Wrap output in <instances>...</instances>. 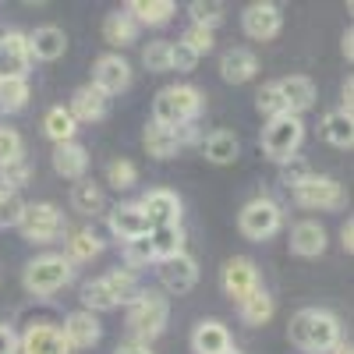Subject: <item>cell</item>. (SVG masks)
<instances>
[{"label":"cell","mask_w":354,"mask_h":354,"mask_svg":"<svg viewBox=\"0 0 354 354\" xmlns=\"http://www.w3.org/2000/svg\"><path fill=\"white\" fill-rule=\"evenodd\" d=\"M124 11L135 18V25H167L177 15L174 0H131Z\"/></svg>","instance_id":"obj_28"},{"label":"cell","mask_w":354,"mask_h":354,"mask_svg":"<svg viewBox=\"0 0 354 354\" xmlns=\"http://www.w3.org/2000/svg\"><path fill=\"white\" fill-rule=\"evenodd\" d=\"M32 68V57H28V39L18 28L0 32V82L4 78H25Z\"/></svg>","instance_id":"obj_13"},{"label":"cell","mask_w":354,"mask_h":354,"mask_svg":"<svg viewBox=\"0 0 354 354\" xmlns=\"http://www.w3.org/2000/svg\"><path fill=\"white\" fill-rule=\"evenodd\" d=\"M277 88H280V100H283L287 113H294V117H301L305 110L315 106V82L305 75H287L277 82Z\"/></svg>","instance_id":"obj_21"},{"label":"cell","mask_w":354,"mask_h":354,"mask_svg":"<svg viewBox=\"0 0 354 354\" xmlns=\"http://www.w3.org/2000/svg\"><path fill=\"white\" fill-rule=\"evenodd\" d=\"M170 322V301L163 290H138V298L128 305V333L135 344H149L156 340Z\"/></svg>","instance_id":"obj_3"},{"label":"cell","mask_w":354,"mask_h":354,"mask_svg":"<svg viewBox=\"0 0 354 354\" xmlns=\"http://www.w3.org/2000/svg\"><path fill=\"white\" fill-rule=\"evenodd\" d=\"M290 195H294V202H298L301 209H312V213H315V209H319V213L340 209V205L347 202L344 185L337 181V177H326V174H312L308 181H301Z\"/></svg>","instance_id":"obj_9"},{"label":"cell","mask_w":354,"mask_h":354,"mask_svg":"<svg viewBox=\"0 0 354 354\" xmlns=\"http://www.w3.org/2000/svg\"><path fill=\"white\" fill-rule=\"evenodd\" d=\"M61 333H64V340H68L71 351H88V347H96V344H100L103 326H100V319H96L93 312L78 308V312H71V315L64 319Z\"/></svg>","instance_id":"obj_17"},{"label":"cell","mask_w":354,"mask_h":354,"mask_svg":"<svg viewBox=\"0 0 354 354\" xmlns=\"http://www.w3.org/2000/svg\"><path fill=\"white\" fill-rule=\"evenodd\" d=\"M149 245H153L156 262L181 255V252H185V227H181V223H170V227H153V230H149Z\"/></svg>","instance_id":"obj_29"},{"label":"cell","mask_w":354,"mask_h":354,"mask_svg":"<svg viewBox=\"0 0 354 354\" xmlns=\"http://www.w3.org/2000/svg\"><path fill=\"white\" fill-rule=\"evenodd\" d=\"M21 213H25V198L18 192H8L4 198H0V227H18Z\"/></svg>","instance_id":"obj_45"},{"label":"cell","mask_w":354,"mask_h":354,"mask_svg":"<svg viewBox=\"0 0 354 354\" xmlns=\"http://www.w3.org/2000/svg\"><path fill=\"white\" fill-rule=\"evenodd\" d=\"M18 156H25L21 135H18L15 128H8V124H0V163H11V160H18Z\"/></svg>","instance_id":"obj_44"},{"label":"cell","mask_w":354,"mask_h":354,"mask_svg":"<svg viewBox=\"0 0 354 354\" xmlns=\"http://www.w3.org/2000/svg\"><path fill=\"white\" fill-rule=\"evenodd\" d=\"M100 252H103V241H100L96 230L85 227V230H71V234H68V255H64V259H68L71 266H75V262H93Z\"/></svg>","instance_id":"obj_34"},{"label":"cell","mask_w":354,"mask_h":354,"mask_svg":"<svg viewBox=\"0 0 354 354\" xmlns=\"http://www.w3.org/2000/svg\"><path fill=\"white\" fill-rule=\"evenodd\" d=\"M106 185L117 192H128L138 185V167L131 160H110L106 163Z\"/></svg>","instance_id":"obj_39"},{"label":"cell","mask_w":354,"mask_h":354,"mask_svg":"<svg viewBox=\"0 0 354 354\" xmlns=\"http://www.w3.org/2000/svg\"><path fill=\"white\" fill-rule=\"evenodd\" d=\"M124 259H128V266H149V262H156L153 245H149V234H142V238L128 241L124 245Z\"/></svg>","instance_id":"obj_46"},{"label":"cell","mask_w":354,"mask_h":354,"mask_svg":"<svg viewBox=\"0 0 354 354\" xmlns=\"http://www.w3.org/2000/svg\"><path fill=\"white\" fill-rule=\"evenodd\" d=\"M106 110H110V100L100 93L93 82L75 88V96L68 103V113L75 117V124H96V121H103V117H106Z\"/></svg>","instance_id":"obj_18"},{"label":"cell","mask_w":354,"mask_h":354,"mask_svg":"<svg viewBox=\"0 0 354 354\" xmlns=\"http://www.w3.org/2000/svg\"><path fill=\"white\" fill-rule=\"evenodd\" d=\"M255 106H259V113H266L273 121V117H280V113H287V106H283V100H280V88H277V82H270V85H262L259 93H255Z\"/></svg>","instance_id":"obj_42"},{"label":"cell","mask_w":354,"mask_h":354,"mask_svg":"<svg viewBox=\"0 0 354 354\" xmlns=\"http://www.w3.org/2000/svg\"><path fill=\"white\" fill-rule=\"evenodd\" d=\"M25 39H28V57L43 61V64L64 57V50H68V36H64V28H57V25H39L36 32H28Z\"/></svg>","instance_id":"obj_19"},{"label":"cell","mask_w":354,"mask_h":354,"mask_svg":"<svg viewBox=\"0 0 354 354\" xmlns=\"http://www.w3.org/2000/svg\"><path fill=\"white\" fill-rule=\"evenodd\" d=\"M238 312H241V322H245V326H266V322L273 319V312H277V301H273L270 290L255 287L248 298L238 305Z\"/></svg>","instance_id":"obj_27"},{"label":"cell","mask_w":354,"mask_h":354,"mask_svg":"<svg viewBox=\"0 0 354 354\" xmlns=\"http://www.w3.org/2000/svg\"><path fill=\"white\" fill-rule=\"evenodd\" d=\"M138 277L131 270H110L96 280H85L82 283V308L85 312H113V308H121V305H131L138 298Z\"/></svg>","instance_id":"obj_1"},{"label":"cell","mask_w":354,"mask_h":354,"mask_svg":"<svg viewBox=\"0 0 354 354\" xmlns=\"http://www.w3.org/2000/svg\"><path fill=\"white\" fill-rule=\"evenodd\" d=\"M93 85L110 100L117 93H124L131 85V64L124 61L121 53H103L100 61L93 64Z\"/></svg>","instance_id":"obj_15"},{"label":"cell","mask_w":354,"mask_h":354,"mask_svg":"<svg viewBox=\"0 0 354 354\" xmlns=\"http://www.w3.org/2000/svg\"><path fill=\"white\" fill-rule=\"evenodd\" d=\"M322 138L337 149H351L354 145V117H347L344 110H330L322 117Z\"/></svg>","instance_id":"obj_32"},{"label":"cell","mask_w":354,"mask_h":354,"mask_svg":"<svg viewBox=\"0 0 354 354\" xmlns=\"http://www.w3.org/2000/svg\"><path fill=\"white\" fill-rule=\"evenodd\" d=\"M71 280H75V266L64 255H57V252H46V255L32 259L25 266V273H21V283H25V290L32 294V298H50V294L68 287Z\"/></svg>","instance_id":"obj_5"},{"label":"cell","mask_w":354,"mask_h":354,"mask_svg":"<svg viewBox=\"0 0 354 354\" xmlns=\"http://www.w3.org/2000/svg\"><path fill=\"white\" fill-rule=\"evenodd\" d=\"M53 170L68 177V181H85V170H88V149L82 142H61L53 145Z\"/></svg>","instance_id":"obj_23"},{"label":"cell","mask_w":354,"mask_h":354,"mask_svg":"<svg viewBox=\"0 0 354 354\" xmlns=\"http://www.w3.org/2000/svg\"><path fill=\"white\" fill-rule=\"evenodd\" d=\"M43 131L53 145H61V142H75L78 135V124H75V117L68 113V106H50L46 117H43Z\"/></svg>","instance_id":"obj_33"},{"label":"cell","mask_w":354,"mask_h":354,"mask_svg":"<svg viewBox=\"0 0 354 354\" xmlns=\"http://www.w3.org/2000/svg\"><path fill=\"white\" fill-rule=\"evenodd\" d=\"M18 230L25 234V241L32 245H50L64 234V213L53 202H25V213Z\"/></svg>","instance_id":"obj_8"},{"label":"cell","mask_w":354,"mask_h":354,"mask_svg":"<svg viewBox=\"0 0 354 354\" xmlns=\"http://www.w3.org/2000/svg\"><path fill=\"white\" fill-rule=\"evenodd\" d=\"M227 347H234V340H230V330L220 319H202L195 326V333H192V351L195 354H223Z\"/></svg>","instance_id":"obj_24"},{"label":"cell","mask_w":354,"mask_h":354,"mask_svg":"<svg viewBox=\"0 0 354 354\" xmlns=\"http://www.w3.org/2000/svg\"><path fill=\"white\" fill-rule=\"evenodd\" d=\"M241 28L248 39H259V43L277 39L283 28V11L277 4H270V0H255V4H248L241 11Z\"/></svg>","instance_id":"obj_10"},{"label":"cell","mask_w":354,"mask_h":354,"mask_svg":"<svg viewBox=\"0 0 354 354\" xmlns=\"http://www.w3.org/2000/svg\"><path fill=\"white\" fill-rule=\"evenodd\" d=\"M326 354H354V347H351L347 340H337V344H333V347H330Z\"/></svg>","instance_id":"obj_52"},{"label":"cell","mask_w":354,"mask_h":354,"mask_svg":"<svg viewBox=\"0 0 354 354\" xmlns=\"http://www.w3.org/2000/svg\"><path fill=\"white\" fill-rule=\"evenodd\" d=\"M106 227H110V234L121 245H128V241H135V238H142V234H149V223H145V216H142V209L135 202H128V205H117V209H110V216H106Z\"/></svg>","instance_id":"obj_20"},{"label":"cell","mask_w":354,"mask_h":354,"mask_svg":"<svg viewBox=\"0 0 354 354\" xmlns=\"http://www.w3.org/2000/svg\"><path fill=\"white\" fill-rule=\"evenodd\" d=\"M195 68H198V57H195L181 39L170 43V71H185V75H188V71H195Z\"/></svg>","instance_id":"obj_47"},{"label":"cell","mask_w":354,"mask_h":354,"mask_svg":"<svg viewBox=\"0 0 354 354\" xmlns=\"http://www.w3.org/2000/svg\"><path fill=\"white\" fill-rule=\"evenodd\" d=\"M28 181H32V163H28L25 156H18L11 163H0V185H4L8 192H18Z\"/></svg>","instance_id":"obj_38"},{"label":"cell","mask_w":354,"mask_h":354,"mask_svg":"<svg viewBox=\"0 0 354 354\" xmlns=\"http://www.w3.org/2000/svg\"><path fill=\"white\" fill-rule=\"evenodd\" d=\"M202 153H205V160H209V163L227 167V163H234V160L241 156V142H238V135H234V131H213L209 138H202Z\"/></svg>","instance_id":"obj_26"},{"label":"cell","mask_w":354,"mask_h":354,"mask_svg":"<svg viewBox=\"0 0 354 354\" xmlns=\"http://www.w3.org/2000/svg\"><path fill=\"white\" fill-rule=\"evenodd\" d=\"M142 145H145V153H149L153 160H170V156H177V149H181L174 128H163V124H145Z\"/></svg>","instance_id":"obj_31"},{"label":"cell","mask_w":354,"mask_h":354,"mask_svg":"<svg viewBox=\"0 0 354 354\" xmlns=\"http://www.w3.org/2000/svg\"><path fill=\"white\" fill-rule=\"evenodd\" d=\"M145 223L153 227H170V223H181V198H177V192L170 188H153V192H145L142 202H135Z\"/></svg>","instance_id":"obj_12"},{"label":"cell","mask_w":354,"mask_h":354,"mask_svg":"<svg viewBox=\"0 0 354 354\" xmlns=\"http://www.w3.org/2000/svg\"><path fill=\"white\" fill-rule=\"evenodd\" d=\"M188 15H192V25H195V28H209V32H213V28L223 21L227 8L220 4V0H192Z\"/></svg>","instance_id":"obj_36"},{"label":"cell","mask_w":354,"mask_h":354,"mask_svg":"<svg viewBox=\"0 0 354 354\" xmlns=\"http://www.w3.org/2000/svg\"><path fill=\"white\" fill-rule=\"evenodd\" d=\"M340 245H344V252H347V255L354 252V223H351V220L340 227Z\"/></svg>","instance_id":"obj_49"},{"label":"cell","mask_w":354,"mask_h":354,"mask_svg":"<svg viewBox=\"0 0 354 354\" xmlns=\"http://www.w3.org/2000/svg\"><path fill=\"white\" fill-rule=\"evenodd\" d=\"M223 354H241V351H238V347H227V351H223Z\"/></svg>","instance_id":"obj_53"},{"label":"cell","mask_w":354,"mask_h":354,"mask_svg":"<svg viewBox=\"0 0 354 354\" xmlns=\"http://www.w3.org/2000/svg\"><path fill=\"white\" fill-rule=\"evenodd\" d=\"M18 354H71L61 326L53 322H32L21 337H18Z\"/></svg>","instance_id":"obj_16"},{"label":"cell","mask_w":354,"mask_h":354,"mask_svg":"<svg viewBox=\"0 0 354 354\" xmlns=\"http://www.w3.org/2000/svg\"><path fill=\"white\" fill-rule=\"evenodd\" d=\"M113 354H153V351H149V344H135L131 340V344H121Z\"/></svg>","instance_id":"obj_50"},{"label":"cell","mask_w":354,"mask_h":354,"mask_svg":"<svg viewBox=\"0 0 354 354\" xmlns=\"http://www.w3.org/2000/svg\"><path fill=\"white\" fill-rule=\"evenodd\" d=\"M255 71H259V61H255V53L245 50V46H234V50H227V53L220 57V78L230 82V85L252 82Z\"/></svg>","instance_id":"obj_25"},{"label":"cell","mask_w":354,"mask_h":354,"mask_svg":"<svg viewBox=\"0 0 354 354\" xmlns=\"http://www.w3.org/2000/svg\"><path fill=\"white\" fill-rule=\"evenodd\" d=\"M198 113H202V93L195 85H167L153 100V124L163 128L195 124Z\"/></svg>","instance_id":"obj_4"},{"label":"cell","mask_w":354,"mask_h":354,"mask_svg":"<svg viewBox=\"0 0 354 354\" xmlns=\"http://www.w3.org/2000/svg\"><path fill=\"white\" fill-rule=\"evenodd\" d=\"M340 50H344V57H347V61L354 57V36H351V28L344 32V43H340Z\"/></svg>","instance_id":"obj_51"},{"label":"cell","mask_w":354,"mask_h":354,"mask_svg":"<svg viewBox=\"0 0 354 354\" xmlns=\"http://www.w3.org/2000/svg\"><path fill=\"white\" fill-rule=\"evenodd\" d=\"M287 333L294 347H301L308 354H326L340 340V319L326 308H301L290 319Z\"/></svg>","instance_id":"obj_2"},{"label":"cell","mask_w":354,"mask_h":354,"mask_svg":"<svg viewBox=\"0 0 354 354\" xmlns=\"http://www.w3.org/2000/svg\"><path fill=\"white\" fill-rule=\"evenodd\" d=\"M4 195H8V188H4V185H0V198H4Z\"/></svg>","instance_id":"obj_54"},{"label":"cell","mask_w":354,"mask_h":354,"mask_svg":"<svg viewBox=\"0 0 354 354\" xmlns=\"http://www.w3.org/2000/svg\"><path fill=\"white\" fill-rule=\"evenodd\" d=\"M28 96H32L28 78H4V82H0V113L25 110L28 106Z\"/></svg>","instance_id":"obj_35"},{"label":"cell","mask_w":354,"mask_h":354,"mask_svg":"<svg viewBox=\"0 0 354 354\" xmlns=\"http://www.w3.org/2000/svg\"><path fill=\"white\" fill-rule=\"evenodd\" d=\"M238 227L248 241H270L273 234L283 227V209H280V202H273L270 195H259L252 202L241 205V213H238Z\"/></svg>","instance_id":"obj_7"},{"label":"cell","mask_w":354,"mask_h":354,"mask_svg":"<svg viewBox=\"0 0 354 354\" xmlns=\"http://www.w3.org/2000/svg\"><path fill=\"white\" fill-rule=\"evenodd\" d=\"M181 43L198 57V61H202V57L205 53H209L213 46H216V39H213V32H209V28H195V25H188L185 28V36H181Z\"/></svg>","instance_id":"obj_43"},{"label":"cell","mask_w":354,"mask_h":354,"mask_svg":"<svg viewBox=\"0 0 354 354\" xmlns=\"http://www.w3.org/2000/svg\"><path fill=\"white\" fill-rule=\"evenodd\" d=\"M315 170H312V163L305 160V156H290V160H283L280 163V185L287 188V192H294L301 181H308Z\"/></svg>","instance_id":"obj_40"},{"label":"cell","mask_w":354,"mask_h":354,"mask_svg":"<svg viewBox=\"0 0 354 354\" xmlns=\"http://www.w3.org/2000/svg\"><path fill=\"white\" fill-rule=\"evenodd\" d=\"M301 142H305V121L294 117V113H280V117H273V121H266L262 138H259L262 153L273 163H283L290 156H298Z\"/></svg>","instance_id":"obj_6"},{"label":"cell","mask_w":354,"mask_h":354,"mask_svg":"<svg viewBox=\"0 0 354 354\" xmlns=\"http://www.w3.org/2000/svg\"><path fill=\"white\" fill-rule=\"evenodd\" d=\"M326 227H322L319 220H301L294 223L290 230V252L301 255V259H319L322 252H326Z\"/></svg>","instance_id":"obj_22"},{"label":"cell","mask_w":354,"mask_h":354,"mask_svg":"<svg viewBox=\"0 0 354 354\" xmlns=\"http://www.w3.org/2000/svg\"><path fill=\"white\" fill-rule=\"evenodd\" d=\"M0 354H18V333L8 322H0Z\"/></svg>","instance_id":"obj_48"},{"label":"cell","mask_w":354,"mask_h":354,"mask_svg":"<svg viewBox=\"0 0 354 354\" xmlns=\"http://www.w3.org/2000/svg\"><path fill=\"white\" fill-rule=\"evenodd\" d=\"M103 39H106L110 46H117V50L131 46V43L138 39V25H135V18H131L128 11H113V15H106V21H103Z\"/></svg>","instance_id":"obj_30"},{"label":"cell","mask_w":354,"mask_h":354,"mask_svg":"<svg viewBox=\"0 0 354 354\" xmlns=\"http://www.w3.org/2000/svg\"><path fill=\"white\" fill-rule=\"evenodd\" d=\"M71 205H75L78 213H85V216L100 213V209H103V192H100V185H93V181H78V185L71 188Z\"/></svg>","instance_id":"obj_37"},{"label":"cell","mask_w":354,"mask_h":354,"mask_svg":"<svg viewBox=\"0 0 354 354\" xmlns=\"http://www.w3.org/2000/svg\"><path fill=\"white\" fill-rule=\"evenodd\" d=\"M156 277H160V283H163L167 294H188L198 283V262L188 252H181V255H174V259L156 262Z\"/></svg>","instance_id":"obj_14"},{"label":"cell","mask_w":354,"mask_h":354,"mask_svg":"<svg viewBox=\"0 0 354 354\" xmlns=\"http://www.w3.org/2000/svg\"><path fill=\"white\" fill-rule=\"evenodd\" d=\"M220 287L230 301H245L248 294L259 287V270H255V262L245 259V255H234L223 262V273H220Z\"/></svg>","instance_id":"obj_11"},{"label":"cell","mask_w":354,"mask_h":354,"mask_svg":"<svg viewBox=\"0 0 354 354\" xmlns=\"http://www.w3.org/2000/svg\"><path fill=\"white\" fill-rule=\"evenodd\" d=\"M142 64H145V71H153V75L170 71V39H153L149 46L142 50Z\"/></svg>","instance_id":"obj_41"}]
</instances>
